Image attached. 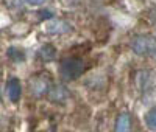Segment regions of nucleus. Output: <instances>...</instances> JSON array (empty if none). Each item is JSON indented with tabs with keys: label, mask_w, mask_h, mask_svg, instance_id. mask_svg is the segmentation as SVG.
<instances>
[{
	"label": "nucleus",
	"mask_w": 156,
	"mask_h": 132,
	"mask_svg": "<svg viewBox=\"0 0 156 132\" xmlns=\"http://www.w3.org/2000/svg\"><path fill=\"white\" fill-rule=\"evenodd\" d=\"M84 72V61L81 58H66L59 65V73L66 81H73Z\"/></svg>",
	"instance_id": "f257e3e1"
},
{
	"label": "nucleus",
	"mask_w": 156,
	"mask_h": 132,
	"mask_svg": "<svg viewBox=\"0 0 156 132\" xmlns=\"http://www.w3.org/2000/svg\"><path fill=\"white\" fill-rule=\"evenodd\" d=\"M28 84H30V92L34 96H44L50 92V78L45 73L33 76L28 81Z\"/></svg>",
	"instance_id": "f03ea898"
},
{
	"label": "nucleus",
	"mask_w": 156,
	"mask_h": 132,
	"mask_svg": "<svg viewBox=\"0 0 156 132\" xmlns=\"http://www.w3.org/2000/svg\"><path fill=\"white\" fill-rule=\"evenodd\" d=\"M154 47H156V44L147 36H137L131 42V48L137 56H147L148 53H153Z\"/></svg>",
	"instance_id": "7ed1b4c3"
},
{
	"label": "nucleus",
	"mask_w": 156,
	"mask_h": 132,
	"mask_svg": "<svg viewBox=\"0 0 156 132\" xmlns=\"http://www.w3.org/2000/svg\"><path fill=\"white\" fill-rule=\"evenodd\" d=\"M6 90H8V98L12 103H17L22 93V87H20V81L17 78H11L8 84H6Z\"/></svg>",
	"instance_id": "20e7f679"
},
{
	"label": "nucleus",
	"mask_w": 156,
	"mask_h": 132,
	"mask_svg": "<svg viewBox=\"0 0 156 132\" xmlns=\"http://www.w3.org/2000/svg\"><path fill=\"white\" fill-rule=\"evenodd\" d=\"M129 126H131V118H129L128 112H122L115 120V129L114 132H128Z\"/></svg>",
	"instance_id": "39448f33"
},
{
	"label": "nucleus",
	"mask_w": 156,
	"mask_h": 132,
	"mask_svg": "<svg viewBox=\"0 0 156 132\" xmlns=\"http://www.w3.org/2000/svg\"><path fill=\"white\" fill-rule=\"evenodd\" d=\"M47 31L51 34H62V33L70 31V25L64 20H56V22H51L47 25Z\"/></svg>",
	"instance_id": "423d86ee"
},
{
	"label": "nucleus",
	"mask_w": 156,
	"mask_h": 132,
	"mask_svg": "<svg viewBox=\"0 0 156 132\" xmlns=\"http://www.w3.org/2000/svg\"><path fill=\"white\" fill-rule=\"evenodd\" d=\"M55 56H56V50L51 44H45V45H42L41 48H39V58H41L44 62L53 61Z\"/></svg>",
	"instance_id": "0eeeda50"
},
{
	"label": "nucleus",
	"mask_w": 156,
	"mask_h": 132,
	"mask_svg": "<svg viewBox=\"0 0 156 132\" xmlns=\"http://www.w3.org/2000/svg\"><path fill=\"white\" fill-rule=\"evenodd\" d=\"M67 98V90L64 89L62 86H56V87H53V90L50 92V100L51 101H64Z\"/></svg>",
	"instance_id": "6e6552de"
},
{
	"label": "nucleus",
	"mask_w": 156,
	"mask_h": 132,
	"mask_svg": "<svg viewBox=\"0 0 156 132\" xmlns=\"http://www.w3.org/2000/svg\"><path fill=\"white\" fill-rule=\"evenodd\" d=\"M6 56L9 59H12L14 62H22L25 59V53L20 50V48H14V47H9L8 51H6Z\"/></svg>",
	"instance_id": "1a4fd4ad"
},
{
	"label": "nucleus",
	"mask_w": 156,
	"mask_h": 132,
	"mask_svg": "<svg viewBox=\"0 0 156 132\" xmlns=\"http://www.w3.org/2000/svg\"><path fill=\"white\" fill-rule=\"evenodd\" d=\"M145 124H147V127L150 130L156 132V107H153V109H150L147 112V115H145Z\"/></svg>",
	"instance_id": "9d476101"
},
{
	"label": "nucleus",
	"mask_w": 156,
	"mask_h": 132,
	"mask_svg": "<svg viewBox=\"0 0 156 132\" xmlns=\"http://www.w3.org/2000/svg\"><path fill=\"white\" fill-rule=\"evenodd\" d=\"M37 17L41 20H47V19H51L53 17V12H51L50 9H41L37 12Z\"/></svg>",
	"instance_id": "9b49d317"
},
{
	"label": "nucleus",
	"mask_w": 156,
	"mask_h": 132,
	"mask_svg": "<svg viewBox=\"0 0 156 132\" xmlns=\"http://www.w3.org/2000/svg\"><path fill=\"white\" fill-rule=\"evenodd\" d=\"M28 5H31V6H37V5H42L45 0H25Z\"/></svg>",
	"instance_id": "f8f14e48"
},
{
	"label": "nucleus",
	"mask_w": 156,
	"mask_h": 132,
	"mask_svg": "<svg viewBox=\"0 0 156 132\" xmlns=\"http://www.w3.org/2000/svg\"><path fill=\"white\" fill-rule=\"evenodd\" d=\"M151 55H153V58L156 59V47H154V50H153V53H151Z\"/></svg>",
	"instance_id": "ddd939ff"
}]
</instances>
